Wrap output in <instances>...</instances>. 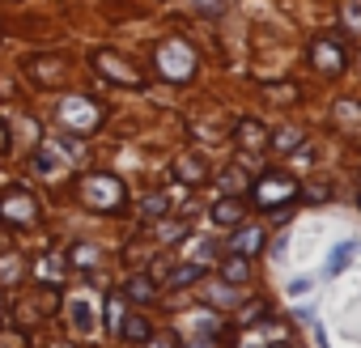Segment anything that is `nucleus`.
<instances>
[{"instance_id": "f257e3e1", "label": "nucleus", "mask_w": 361, "mask_h": 348, "mask_svg": "<svg viewBox=\"0 0 361 348\" xmlns=\"http://www.w3.org/2000/svg\"><path fill=\"white\" fill-rule=\"evenodd\" d=\"M73 161H81V140H68V136H51V140H43L39 153H35V170L47 174V179L64 174Z\"/></svg>"}, {"instance_id": "f03ea898", "label": "nucleus", "mask_w": 361, "mask_h": 348, "mask_svg": "<svg viewBox=\"0 0 361 348\" xmlns=\"http://www.w3.org/2000/svg\"><path fill=\"white\" fill-rule=\"evenodd\" d=\"M123 183L115 179V174H85L81 179V200L90 204V209H98V213H115V209H123Z\"/></svg>"}, {"instance_id": "7ed1b4c3", "label": "nucleus", "mask_w": 361, "mask_h": 348, "mask_svg": "<svg viewBox=\"0 0 361 348\" xmlns=\"http://www.w3.org/2000/svg\"><path fill=\"white\" fill-rule=\"evenodd\" d=\"M157 73L166 81H188L196 73V51L183 43V39H166L157 47Z\"/></svg>"}, {"instance_id": "20e7f679", "label": "nucleus", "mask_w": 361, "mask_h": 348, "mask_svg": "<svg viewBox=\"0 0 361 348\" xmlns=\"http://www.w3.org/2000/svg\"><path fill=\"white\" fill-rule=\"evenodd\" d=\"M60 123L68 128V132H94L98 123H102V106L98 102H90V98H77V94H68L64 102H60Z\"/></svg>"}, {"instance_id": "39448f33", "label": "nucleus", "mask_w": 361, "mask_h": 348, "mask_svg": "<svg viewBox=\"0 0 361 348\" xmlns=\"http://www.w3.org/2000/svg\"><path fill=\"white\" fill-rule=\"evenodd\" d=\"M0 221H9V225H35L39 221V200L26 187H9L5 200H0Z\"/></svg>"}, {"instance_id": "423d86ee", "label": "nucleus", "mask_w": 361, "mask_h": 348, "mask_svg": "<svg viewBox=\"0 0 361 348\" xmlns=\"http://www.w3.org/2000/svg\"><path fill=\"white\" fill-rule=\"evenodd\" d=\"M298 196V183L289 179V174H268V179L255 183V204L259 209H281Z\"/></svg>"}, {"instance_id": "0eeeda50", "label": "nucleus", "mask_w": 361, "mask_h": 348, "mask_svg": "<svg viewBox=\"0 0 361 348\" xmlns=\"http://www.w3.org/2000/svg\"><path fill=\"white\" fill-rule=\"evenodd\" d=\"M310 64H314L319 73H340V68L348 64V56H344L340 39H331V35H319V39L310 43Z\"/></svg>"}, {"instance_id": "6e6552de", "label": "nucleus", "mask_w": 361, "mask_h": 348, "mask_svg": "<svg viewBox=\"0 0 361 348\" xmlns=\"http://www.w3.org/2000/svg\"><path fill=\"white\" fill-rule=\"evenodd\" d=\"M94 64H98V73H102V77H111V81H119V85H145V77H140L123 56H115V51H98V56H94Z\"/></svg>"}, {"instance_id": "1a4fd4ad", "label": "nucleus", "mask_w": 361, "mask_h": 348, "mask_svg": "<svg viewBox=\"0 0 361 348\" xmlns=\"http://www.w3.org/2000/svg\"><path fill=\"white\" fill-rule=\"evenodd\" d=\"M68 318H73V331L77 335H94V327H98V314H94V302L90 297H73L68 302Z\"/></svg>"}, {"instance_id": "9d476101", "label": "nucleus", "mask_w": 361, "mask_h": 348, "mask_svg": "<svg viewBox=\"0 0 361 348\" xmlns=\"http://www.w3.org/2000/svg\"><path fill=\"white\" fill-rule=\"evenodd\" d=\"M259 247H264V230H259V225H243V230L230 238V251H234V255H243V259H251Z\"/></svg>"}, {"instance_id": "9b49d317", "label": "nucleus", "mask_w": 361, "mask_h": 348, "mask_svg": "<svg viewBox=\"0 0 361 348\" xmlns=\"http://www.w3.org/2000/svg\"><path fill=\"white\" fill-rule=\"evenodd\" d=\"M238 144H243L247 153H264V149H268V132H264V123L243 119V123H238Z\"/></svg>"}, {"instance_id": "f8f14e48", "label": "nucleus", "mask_w": 361, "mask_h": 348, "mask_svg": "<svg viewBox=\"0 0 361 348\" xmlns=\"http://www.w3.org/2000/svg\"><path fill=\"white\" fill-rule=\"evenodd\" d=\"M174 174H178V179H183L188 187H196V183H204V179H209V161L192 153V157H183V161H178V170H174Z\"/></svg>"}, {"instance_id": "ddd939ff", "label": "nucleus", "mask_w": 361, "mask_h": 348, "mask_svg": "<svg viewBox=\"0 0 361 348\" xmlns=\"http://www.w3.org/2000/svg\"><path fill=\"white\" fill-rule=\"evenodd\" d=\"M200 276H204V268H200V263H178L174 272H166V276H161V285H166V289H183V285H192V280H200Z\"/></svg>"}, {"instance_id": "4468645a", "label": "nucleus", "mask_w": 361, "mask_h": 348, "mask_svg": "<svg viewBox=\"0 0 361 348\" xmlns=\"http://www.w3.org/2000/svg\"><path fill=\"white\" fill-rule=\"evenodd\" d=\"M298 144H302V128H276L268 136V149H276V153H293Z\"/></svg>"}, {"instance_id": "2eb2a0df", "label": "nucleus", "mask_w": 361, "mask_h": 348, "mask_svg": "<svg viewBox=\"0 0 361 348\" xmlns=\"http://www.w3.org/2000/svg\"><path fill=\"white\" fill-rule=\"evenodd\" d=\"M221 280H226V285H247V280H251L247 259H243V255H230V259L221 263Z\"/></svg>"}, {"instance_id": "dca6fc26", "label": "nucleus", "mask_w": 361, "mask_h": 348, "mask_svg": "<svg viewBox=\"0 0 361 348\" xmlns=\"http://www.w3.org/2000/svg\"><path fill=\"white\" fill-rule=\"evenodd\" d=\"M30 73H35L43 85H47V81H64V77H68V68H64L60 60H30Z\"/></svg>"}, {"instance_id": "f3484780", "label": "nucleus", "mask_w": 361, "mask_h": 348, "mask_svg": "<svg viewBox=\"0 0 361 348\" xmlns=\"http://www.w3.org/2000/svg\"><path fill=\"white\" fill-rule=\"evenodd\" d=\"M213 221H217V225H238V221H243V204L230 200V196L217 200V204H213Z\"/></svg>"}, {"instance_id": "a211bd4d", "label": "nucleus", "mask_w": 361, "mask_h": 348, "mask_svg": "<svg viewBox=\"0 0 361 348\" xmlns=\"http://www.w3.org/2000/svg\"><path fill=\"white\" fill-rule=\"evenodd\" d=\"M98 259H102V251H98L94 242H77V247L68 251V263H73V268H98Z\"/></svg>"}, {"instance_id": "6ab92c4d", "label": "nucleus", "mask_w": 361, "mask_h": 348, "mask_svg": "<svg viewBox=\"0 0 361 348\" xmlns=\"http://www.w3.org/2000/svg\"><path fill=\"white\" fill-rule=\"evenodd\" d=\"M119 331H123V340H132V344H145V340H149V323H145L140 314L123 318V323H119Z\"/></svg>"}, {"instance_id": "aec40b11", "label": "nucleus", "mask_w": 361, "mask_h": 348, "mask_svg": "<svg viewBox=\"0 0 361 348\" xmlns=\"http://www.w3.org/2000/svg\"><path fill=\"white\" fill-rule=\"evenodd\" d=\"M39 280H51V285H60V280H64V259H56V255H43V259H39Z\"/></svg>"}, {"instance_id": "412c9836", "label": "nucleus", "mask_w": 361, "mask_h": 348, "mask_svg": "<svg viewBox=\"0 0 361 348\" xmlns=\"http://www.w3.org/2000/svg\"><path fill=\"white\" fill-rule=\"evenodd\" d=\"M123 293H128V297H132V302H149V297H153V293H157V285H153V280H149V276H132V280H128V289H123Z\"/></svg>"}, {"instance_id": "4be33fe9", "label": "nucleus", "mask_w": 361, "mask_h": 348, "mask_svg": "<svg viewBox=\"0 0 361 348\" xmlns=\"http://www.w3.org/2000/svg\"><path fill=\"white\" fill-rule=\"evenodd\" d=\"M123 302H128V293H111V297H106V327H111V331H119V323L128 318V314H123Z\"/></svg>"}, {"instance_id": "5701e85b", "label": "nucleus", "mask_w": 361, "mask_h": 348, "mask_svg": "<svg viewBox=\"0 0 361 348\" xmlns=\"http://www.w3.org/2000/svg\"><path fill=\"white\" fill-rule=\"evenodd\" d=\"M22 259L18 255H5V259H0V285H13V280H22Z\"/></svg>"}, {"instance_id": "b1692460", "label": "nucleus", "mask_w": 361, "mask_h": 348, "mask_svg": "<svg viewBox=\"0 0 361 348\" xmlns=\"http://www.w3.org/2000/svg\"><path fill=\"white\" fill-rule=\"evenodd\" d=\"M188 234V221H161L157 225V242H178Z\"/></svg>"}, {"instance_id": "393cba45", "label": "nucleus", "mask_w": 361, "mask_h": 348, "mask_svg": "<svg viewBox=\"0 0 361 348\" xmlns=\"http://www.w3.org/2000/svg\"><path fill=\"white\" fill-rule=\"evenodd\" d=\"M166 209H170V200H166V196H145V204H140V213H145L149 221L166 217Z\"/></svg>"}, {"instance_id": "a878e982", "label": "nucleus", "mask_w": 361, "mask_h": 348, "mask_svg": "<svg viewBox=\"0 0 361 348\" xmlns=\"http://www.w3.org/2000/svg\"><path fill=\"white\" fill-rule=\"evenodd\" d=\"M344 26L353 30V35H361V0H344Z\"/></svg>"}, {"instance_id": "bb28decb", "label": "nucleus", "mask_w": 361, "mask_h": 348, "mask_svg": "<svg viewBox=\"0 0 361 348\" xmlns=\"http://www.w3.org/2000/svg\"><path fill=\"white\" fill-rule=\"evenodd\" d=\"M336 119H340V123H361V106L340 98V102H336Z\"/></svg>"}, {"instance_id": "cd10ccee", "label": "nucleus", "mask_w": 361, "mask_h": 348, "mask_svg": "<svg viewBox=\"0 0 361 348\" xmlns=\"http://www.w3.org/2000/svg\"><path fill=\"white\" fill-rule=\"evenodd\" d=\"M192 5H196L200 13H209V18H217V13L226 9V5H221V0H192Z\"/></svg>"}, {"instance_id": "c85d7f7f", "label": "nucleus", "mask_w": 361, "mask_h": 348, "mask_svg": "<svg viewBox=\"0 0 361 348\" xmlns=\"http://www.w3.org/2000/svg\"><path fill=\"white\" fill-rule=\"evenodd\" d=\"M149 348H178V340L170 335V331H161V335H153V340H145Z\"/></svg>"}, {"instance_id": "c756f323", "label": "nucleus", "mask_w": 361, "mask_h": 348, "mask_svg": "<svg viewBox=\"0 0 361 348\" xmlns=\"http://www.w3.org/2000/svg\"><path fill=\"white\" fill-rule=\"evenodd\" d=\"M226 187H230V192H234V187L243 192V187H247V174H243V170H230V174H226Z\"/></svg>"}, {"instance_id": "7c9ffc66", "label": "nucleus", "mask_w": 361, "mask_h": 348, "mask_svg": "<svg viewBox=\"0 0 361 348\" xmlns=\"http://www.w3.org/2000/svg\"><path fill=\"white\" fill-rule=\"evenodd\" d=\"M272 98H276V102H293V98H298V89H293V85H276V89H272Z\"/></svg>"}, {"instance_id": "2f4dec72", "label": "nucleus", "mask_w": 361, "mask_h": 348, "mask_svg": "<svg viewBox=\"0 0 361 348\" xmlns=\"http://www.w3.org/2000/svg\"><path fill=\"white\" fill-rule=\"evenodd\" d=\"M35 140V119H22V132H18V144H30Z\"/></svg>"}, {"instance_id": "473e14b6", "label": "nucleus", "mask_w": 361, "mask_h": 348, "mask_svg": "<svg viewBox=\"0 0 361 348\" xmlns=\"http://www.w3.org/2000/svg\"><path fill=\"white\" fill-rule=\"evenodd\" d=\"M327 192H331L327 183H306V196H310V200H327Z\"/></svg>"}, {"instance_id": "72a5a7b5", "label": "nucleus", "mask_w": 361, "mask_h": 348, "mask_svg": "<svg viewBox=\"0 0 361 348\" xmlns=\"http://www.w3.org/2000/svg\"><path fill=\"white\" fill-rule=\"evenodd\" d=\"M259 314H264V302H251V306H247V310H243V323H255V318H259Z\"/></svg>"}, {"instance_id": "f704fd0d", "label": "nucleus", "mask_w": 361, "mask_h": 348, "mask_svg": "<svg viewBox=\"0 0 361 348\" xmlns=\"http://www.w3.org/2000/svg\"><path fill=\"white\" fill-rule=\"evenodd\" d=\"M310 157H314V153H310V149H302V144H298V149H293V166H310Z\"/></svg>"}, {"instance_id": "c9c22d12", "label": "nucleus", "mask_w": 361, "mask_h": 348, "mask_svg": "<svg viewBox=\"0 0 361 348\" xmlns=\"http://www.w3.org/2000/svg\"><path fill=\"white\" fill-rule=\"evenodd\" d=\"M9 98H13V85H9L5 77H0V102H9Z\"/></svg>"}, {"instance_id": "e433bc0d", "label": "nucleus", "mask_w": 361, "mask_h": 348, "mask_svg": "<svg viewBox=\"0 0 361 348\" xmlns=\"http://www.w3.org/2000/svg\"><path fill=\"white\" fill-rule=\"evenodd\" d=\"M192 348H217V340L213 335H200V340H192Z\"/></svg>"}, {"instance_id": "4c0bfd02", "label": "nucleus", "mask_w": 361, "mask_h": 348, "mask_svg": "<svg viewBox=\"0 0 361 348\" xmlns=\"http://www.w3.org/2000/svg\"><path fill=\"white\" fill-rule=\"evenodd\" d=\"M357 204H361V187H357Z\"/></svg>"}, {"instance_id": "58836bf2", "label": "nucleus", "mask_w": 361, "mask_h": 348, "mask_svg": "<svg viewBox=\"0 0 361 348\" xmlns=\"http://www.w3.org/2000/svg\"><path fill=\"white\" fill-rule=\"evenodd\" d=\"M272 348H289V344H272Z\"/></svg>"}, {"instance_id": "ea45409f", "label": "nucleus", "mask_w": 361, "mask_h": 348, "mask_svg": "<svg viewBox=\"0 0 361 348\" xmlns=\"http://www.w3.org/2000/svg\"><path fill=\"white\" fill-rule=\"evenodd\" d=\"M56 348H68V344H56Z\"/></svg>"}, {"instance_id": "a19ab883", "label": "nucleus", "mask_w": 361, "mask_h": 348, "mask_svg": "<svg viewBox=\"0 0 361 348\" xmlns=\"http://www.w3.org/2000/svg\"><path fill=\"white\" fill-rule=\"evenodd\" d=\"M0 144H5V140H0Z\"/></svg>"}]
</instances>
